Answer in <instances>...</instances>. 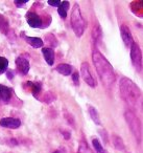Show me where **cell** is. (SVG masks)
I'll use <instances>...</instances> for the list:
<instances>
[{"instance_id": "277c9868", "label": "cell", "mask_w": 143, "mask_h": 153, "mask_svg": "<svg viewBox=\"0 0 143 153\" xmlns=\"http://www.w3.org/2000/svg\"><path fill=\"white\" fill-rule=\"evenodd\" d=\"M124 119H125L126 123L128 125V128L136 137L137 142L141 143V138H142V128H141V123L137 115L133 112L132 110H126L124 112Z\"/></svg>"}, {"instance_id": "5bb4252c", "label": "cell", "mask_w": 143, "mask_h": 153, "mask_svg": "<svg viewBox=\"0 0 143 153\" xmlns=\"http://www.w3.org/2000/svg\"><path fill=\"white\" fill-rule=\"evenodd\" d=\"M55 70L63 76H70L72 72V67L69 64H60L57 67H55Z\"/></svg>"}, {"instance_id": "ffe728a7", "label": "cell", "mask_w": 143, "mask_h": 153, "mask_svg": "<svg viewBox=\"0 0 143 153\" xmlns=\"http://www.w3.org/2000/svg\"><path fill=\"white\" fill-rule=\"evenodd\" d=\"M9 67V61H7V58L4 57H0V74H3L7 70Z\"/></svg>"}, {"instance_id": "4fadbf2b", "label": "cell", "mask_w": 143, "mask_h": 153, "mask_svg": "<svg viewBox=\"0 0 143 153\" xmlns=\"http://www.w3.org/2000/svg\"><path fill=\"white\" fill-rule=\"evenodd\" d=\"M24 39H25V41L28 43L29 45H32L34 48H40V47L43 46V41L42 39L40 38H37V37H27L25 36L24 37Z\"/></svg>"}, {"instance_id": "8992f818", "label": "cell", "mask_w": 143, "mask_h": 153, "mask_svg": "<svg viewBox=\"0 0 143 153\" xmlns=\"http://www.w3.org/2000/svg\"><path fill=\"white\" fill-rule=\"evenodd\" d=\"M80 74H82L83 80L85 81V83L88 84L90 87H95L96 83H95L94 78L92 76V74L90 71V67L89 64L87 62H83L82 66H80Z\"/></svg>"}, {"instance_id": "7c38bea8", "label": "cell", "mask_w": 143, "mask_h": 153, "mask_svg": "<svg viewBox=\"0 0 143 153\" xmlns=\"http://www.w3.org/2000/svg\"><path fill=\"white\" fill-rule=\"evenodd\" d=\"M42 53L44 56V59L46 61V63L50 66L53 65V63H55V51L52 48H49V47H45V48L42 49Z\"/></svg>"}, {"instance_id": "7402d4cb", "label": "cell", "mask_w": 143, "mask_h": 153, "mask_svg": "<svg viewBox=\"0 0 143 153\" xmlns=\"http://www.w3.org/2000/svg\"><path fill=\"white\" fill-rule=\"evenodd\" d=\"M78 153H92V152L89 149V147L85 144V142H82L80 145V148H78Z\"/></svg>"}, {"instance_id": "f546056e", "label": "cell", "mask_w": 143, "mask_h": 153, "mask_svg": "<svg viewBox=\"0 0 143 153\" xmlns=\"http://www.w3.org/2000/svg\"><path fill=\"white\" fill-rule=\"evenodd\" d=\"M63 135H64V137H65L66 140H69V138H70V133H69V132H67V131H64Z\"/></svg>"}, {"instance_id": "484cf974", "label": "cell", "mask_w": 143, "mask_h": 153, "mask_svg": "<svg viewBox=\"0 0 143 153\" xmlns=\"http://www.w3.org/2000/svg\"><path fill=\"white\" fill-rule=\"evenodd\" d=\"M48 3L49 5H51V7H59L60 5H61V1H48Z\"/></svg>"}, {"instance_id": "d6986e66", "label": "cell", "mask_w": 143, "mask_h": 153, "mask_svg": "<svg viewBox=\"0 0 143 153\" xmlns=\"http://www.w3.org/2000/svg\"><path fill=\"white\" fill-rule=\"evenodd\" d=\"M92 144H93V147H94L95 151H96V153H107L105 149H103V147L101 146V144L99 143V140H97V138H93Z\"/></svg>"}, {"instance_id": "603a6c76", "label": "cell", "mask_w": 143, "mask_h": 153, "mask_svg": "<svg viewBox=\"0 0 143 153\" xmlns=\"http://www.w3.org/2000/svg\"><path fill=\"white\" fill-rule=\"evenodd\" d=\"M57 13H59V15L61 16L63 19H66V17H67V12H66L65 10L61 7V5L57 7Z\"/></svg>"}, {"instance_id": "ac0fdd59", "label": "cell", "mask_w": 143, "mask_h": 153, "mask_svg": "<svg viewBox=\"0 0 143 153\" xmlns=\"http://www.w3.org/2000/svg\"><path fill=\"white\" fill-rule=\"evenodd\" d=\"M0 30L3 34H7V30H9V23H7V19L2 15H0Z\"/></svg>"}, {"instance_id": "3957f363", "label": "cell", "mask_w": 143, "mask_h": 153, "mask_svg": "<svg viewBox=\"0 0 143 153\" xmlns=\"http://www.w3.org/2000/svg\"><path fill=\"white\" fill-rule=\"evenodd\" d=\"M70 24H71V27L73 30L74 34L76 35V37H82L85 30V21L82 16L80 5L76 4V3L73 5V9H72Z\"/></svg>"}, {"instance_id": "4316f807", "label": "cell", "mask_w": 143, "mask_h": 153, "mask_svg": "<svg viewBox=\"0 0 143 153\" xmlns=\"http://www.w3.org/2000/svg\"><path fill=\"white\" fill-rule=\"evenodd\" d=\"M61 7L67 12L68 9H69V2L68 1H63V2H61Z\"/></svg>"}, {"instance_id": "30bf717a", "label": "cell", "mask_w": 143, "mask_h": 153, "mask_svg": "<svg viewBox=\"0 0 143 153\" xmlns=\"http://www.w3.org/2000/svg\"><path fill=\"white\" fill-rule=\"evenodd\" d=\"M16 65H17V68L21 74H26L28 71H29V62H28L27 59H25L24 57H18L16 59Z\"/></svg>"}, {"instance_id": "52a82bcc", "label": "cell", "mask_w": 143, "mask_h": 153, "mask_svg": "<svg viewBox=\"0 0 143 153\" xmlns=\"http://www.w3.org/2000/svg\"><path fill=\"white\" fill-rule=\"evenodd\" d=\"M0 126L10 129H17L21 126V121L16 117H3L0 120Z\"/></svg>"}, {"instance_id": "7a4b0ae2", "label": "cell", "mask_w": 143, "mask_h": 153, "mask_svg": "<svg viewBox=\"0 0 143 153\" xmlns=\"http://www.w3.org/2000/svg\"><path fill=\"white\" fill-rule=\"evenodd\" d=\"M120 96L122 100L133 109H140L142 104V94L139 87L125 76L121 78L119 82Z\"/></svg>"}, {"instance_id": "6da1fadb", "label": "cell", "mask_w": 143, "mask_h": 153, "mask_svg": "<svg viewBox=\"0 0 143 153\" xmlns=\"http://www.w3.org/2000/svg\"><path fill=\"white\" fill-rule=\"evenodd\" d=\"M92 60L101 83L103 84V86L110 88L115 82V72H114L111 63L97 49L93 51Z\"/></svg>"}, {"instance_id": "e0dca14e", "label": "cell", "mask_w": 143, "mask_h": 153, "mask_svg": "<svg viewBox=\"0 0 143 153\" xmlns=\"http://www.w3.org/2000/svg\"><path fill=\"white\" fill-rule=\"evenodd\" d=\"M113 145L119 151H124V149H125V146H124V143L122 140V138L120 136L116 135V134H113Z\"/></svg>"}, {"instance_id": "cb8c5ba5", "label": "cell", "mask_w": 143, "mask_h": 153, "mask_svg": "<svg viewBox=\"0 0 143 153\" xmlns=\"http://www.w3.org/2000/svg\"><path fill=\"white\" fill-rule=\"evenodd\" d=\"M78 78H80V76H78L77 72H74L73 76H72V79H73V82L75 85H80V82H78Z\"/></svg>"}, {"instance_id": "8fae6325", "label": "cell", "mask_w": 143, "mask_h": 153, "mask_svg": "<svg viewBox=\"0 0 143 153\" xmlns=\"http://www.w3.org/2000/svg\"><path fill=\"white\" fill-rule=\"evenodd\" d=\"M12 99V89L0 84V101L3 103L10 102Z\"/></svg>"}, {"instance_id": "2e32d148", "label": "cell", "mask_w": 143, "mask_h": 153, "mask_svg": "<svg viewBox=\"0 0 143 153\" xmlns=\"http://www.w3.org/2000/svg\"><path fill=\"white\" fill-rule=\"evenodd\" d=\"M88 111H89V114H90V117L92 119V121L94 122L96 125H101L100 123V120H99V115H98V112H97V110L94 108V107H92L91 105H89L88 106Z\"/></svg>"}, {"instance_id": "44dd1931", "label": "cell", "mask_w": 143, "mask_h": 153, "mask_svg": "<svg viewBox=\"0 0 143 153\" xmlns=\"http://www.w3.org/2000/svg\"><path fill=\"white\" fill-rule=\"evenodd\" d=\"M27 84L32 87V92H34V94H39V92L41 91V89H42V85H41V83H32V82H28Z\"/></svg>"}, {"instance_id": "83f0119b", "label": "cell", "mask_w": 143, "mask_h": 153, "mask_svg": "<svg viewBox=\"0 0 143 153\" xmlns=\"http://www.w3.org/2000/svg\"><path fill=\"white\" fill-rule=\"evenodd\" d=\"M27 2V1H18V0H15V4L17 5V7H21V5H23V4H25V3Z\"/></svg>"}, {"instance_id": "5b68a950", "label": "cell", "mask_w": 143, "mask_h": 153, "mask_svg": "<svg viewBox=\"0 0 143 153\" xmlns=\"http://www.w3.org/2000/svg\"><path fill=\"white\" fill-rule=\"evenodd\" d=\"M130 59H132V63L135 69L138 72H141L142 70V53H141L140 47L136 42H133V44L130 45Z\"/></svg>"}, {"instance_id": "4dcf8cb0", "label": "cell", "mask_w": 143, "mask_h": 153, "mask_svg": "<svg viewBox=\"0 0 143 153\" xmlns=\"http://www.w3.org/2000/svg\"><path fill=\"white\" fill-rule=\"evenodd\" d=\"M52 153H60L59 151H55V152H52Z\"/></svg>"}, {"instance_id": "f1b7e54d", "label": "cell", "mask_w": 143, "mask_h": 153, "mask_svg": "<svg viewBox=\"0 0 143 153\" xmlns=\"http://www.w3.org/2000/svg\"><path fill=\"white\" fill-rule=\"evenodd\" d=\"M7 78H9L10 80H12L14 78V72L12 71V70H7Z\"/></svg>"}, {"instance_id": "d4e9b609", "label": "cell", "mask_w": 143, "mask_h": 153, "mask_svg": "<svg viewBox=\"0 0 143 153\" xmlns=\"http://www.w3.org/2000/svg\"><path fill=\"white\" fill-rule=\"evenodd\" d=\"M99 133H101L100 135L102 136L103 140H105V143H108V135H107V131H105V130H99Z\"/></svg>"}, {"instance_id": "9c48e42d", "label": "cell", "mask_w": 143, "mask_h": 153, "mask_svg": "<svg viewBox=\"0 0 143 153\" xmlns=\"http://www.w3.org/2000/svg\"><path fill=\"white\" fill-rule=\"evenodd\" d=\"M120 34H121V38H122V40H123L125 46L130 47V45L133 44L134 40H133L132 33H130V28L126 25H121L120 26Z\"/></svg>"}, {"instance_id": "9a60e30c", "label": "cell", "mask_w": 143, "mask_h": 153, "mask_svg": "<svg viewBox=\"0 0 143 153\" xmlns=\"http://www.w3.org/2000/svg\"><path fill=\"white\" fill-rule=\"evenodd\" d=\"M101 37H102V32H101L100 26H99V24H95L92 32V38L94 40V42L99 43L101 40Z\"/></svg>"}, {"instance_id": "ba28073f", "label": "cell", "mask_w": 143, "mask_h": 153, "mask_svg": "<svg viewBox=\"0 0 143 153\" xmlns=\"http://www.w3.org/2000/svg\"><path fill=\"white\" fill-rule=\"evenodd\" d=\"M26 20H27V23L29 24L30 27H34V28L42 27V24H43L42 19L36 13H32V12L27 13L26 14Z\"/></svg>"}]
</instances>
